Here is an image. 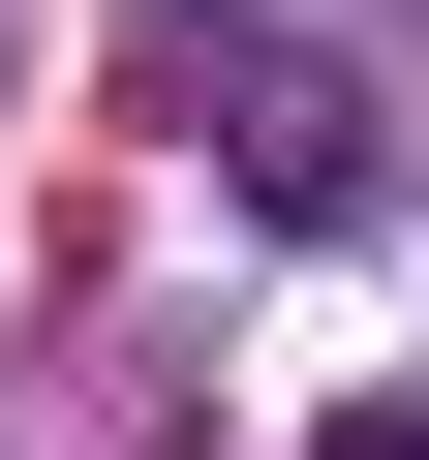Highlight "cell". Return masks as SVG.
Returning a JSON list of instances; mask_svg holds the SVG:
<instances>
[{
    "mask_svg": "<svg viewBox=\"0 0 429 460\" xmlns=\"http://www.w3.org/2000/svg\"><path fill=\"white\" fill-rule=\"evenodd\" d=\"M214 154H246V184H276V215H337V184H368V123H337V93H307V62H246V93H214Z\"/></svg>",
    "mask_w": 429,
    "mask_h": 460,
    "instance_id": "1",
    "label": "cell"
}]
</instances>
